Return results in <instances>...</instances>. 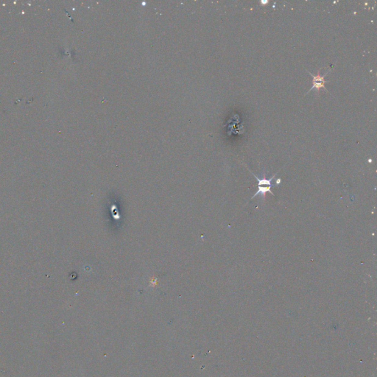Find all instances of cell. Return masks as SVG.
<instances>
[{"label":"cell","mask_w":377,"mask_h":377,"mask_svg":"<svg viewBox=\"0 0 377 377\" xmlns=\"http://www.w3.org/2000/svg\"><path fill=\"white\" fill-rule=\"evenodd\" d=\"M321 89H323L324 90H326V92H328V90H327L326 86H325V83H321V82H313V85H312V86L311 87V89L309 90V92H306V94H309L311 91H313V90H316L317 92H319Z\"/></svg>","instance_id":"cell-3"},{"label":"cell","mask_w":377,"mask_h":377,"mask_svg":"<svg viewBox=\"0 0 377 377\" xmlns=\"http://www.w3.org/2000/svg\"><path fill=\"white\" fill-rule=\"evenodd\" d=\"M306 71L310 74V76L312 78V80H313V82H321V83H326L328 82V80H325L324 78H325V77L327 75V74H328V72L329 71H327V72L325 73V74L322 76L321 75V71H318L317 75H314V74H312V73L310 72L308 70H306Z\"/></svg>","instance_id":"cell-2"},{"label":"cell","mask_w":377,"mask_h":377,"mask_svg":"<svg viewBox=\"0 0 377 377\" xmlns=\"http://www.w3.org/2000/svg\"><path fill=\"white\" fill-rule=\"evenodd\" d=\"M270 188H271V187H259V189H258V191H257V192L251 198H255L257 195V194H262V198H263V199H264V195H265V194L267 192H270V193H271V194H273V193H272V192H271Z\"/></svg>","instance_id":"cell-4"},{"label":"cell","mask_w":377,"mask_h":377,"mask_svg":"<svg viewBox=\"0 0 377 377\" xmlns=\"http://www.w3.org/2000/svg\"><path fill=\"white\" fill-rule=\"evenodd\" d=\"M250 172L252 173V175H253V176H254L255 178H256V179L257 180V181H258V187H262V185H267V187H273V186L272 183H271V182H272V180H273V178H275V176H276V174H275L273 177H271V178H270V179H267V178H266V177H265V175H264V174H263V178H259L258 177H257L255 174H253V173L252 172L251 170H250Z\"/></svg>","instance_id":"cell-1"}]
</instances>
